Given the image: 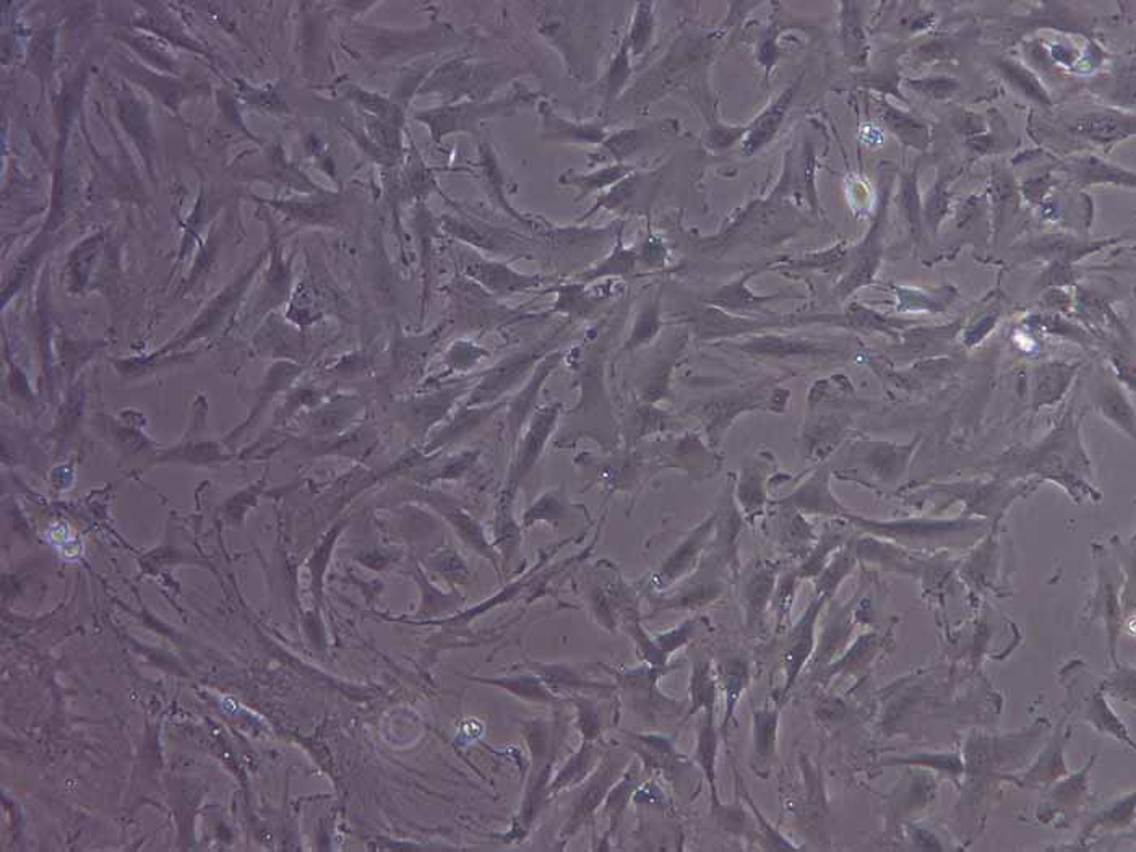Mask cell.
<instances>
[{"label": "cell", "instance_id": "1", "mask_svg": "<svg viewBox=\"0 0 1136 852\" xmlns=\"http://www.w3.org/2000/svg\"><path fill=\"white\" fill-rule=\"evenodd\" d=\"M521 103H526V99L517 95V93H513L508 98L489 101V103L479 101V103L447 104L442 108L419 111L414 114V119L427 125L434 142L439 143L442 138L450 134H458V132L474 134L478 130L479 122L486 121V119H491L494 116L510 114L518 106H521Z\"/></svg>", "mask_w": 1136, "mask_h": 852}, {"label": "cell", "instance_id": "2", "mask_svg": "<svg viewBox=\"0 0 1136 852\" xmlns=\"http://www.w3.org/2000/svg\"><path fill=\"white\" fill-rule=\"evenodd\" d=\"M502 80L499 67L481 62L452 61L442 65L426 85L421 93H437L458 99L461 96H484L489 88L495 87Z\"/></svg>", "mask_w": 1136, "mask_h": 852}, {"label": "cell", "instance_id": "3", "mask_svg": "<svg viewBox=\"0 0 1136 852\" xmlns=\"http://www.w3.org/2000/svg\"><path fill=\"white\" fill-rule=\"evenodd\" d=\"M465 272L471 280L481 284L482 288H486L497 297L523 293L536 288L543 281L539 276L521 275L504 263L491 262L479 257H470V260H466Z\"/></svg>", "mask_w": 1136, "mask_h": 852}, {"label": "cell", "instance_id": "4", "mask_svg": "<svg viewBox=\"0 0 1136 852\" xmlns=\"http://www.w3.org/2000/svg\"><path fill=\"white\" fill-rule=\"evenodd\" d=\"M538 358V349H533V351H526V353L517 354V356L508 358L507 361L500 362L499 366H495L489 374L484 375V379L479 382L478 387L474 388L468 406L494 403L497 398L507 393L513 385H517L521 375L526 374Z\"/></svg>", "mask_w": 1136, "mask_h": 852}, {"label": "cell", "instance_id": "5", "mask_svg": "<svg viewBox=\"0 0 1136 852\" xmlns=\"http://www.w3.org/2000/svg\"><path fill=\"white\" fill-rule=\"evenodd\" d=\"M716 518L710 517L708 520L703 521L702 525L698 526L697 530L689 534V538H685L684 543L677 547L676 551L672 552L671 557L666 560V564L661 568L658 573V588L664 590L669 586L674 585L679 578L685 577L687 573L692 572L695 565H697L702 552L705 551L706 543L710 541V536L713 534L715 528Z\"/></svg>", "mask_w": 1136, "mask_h": 852}, {"label": "cell", "instance_id": "6", "mask_svg": "<svg viewBox=\"0 0 1136 852\" xmlns=\"http://www.w3.org/2000/svg\"><path fill=\"white\" fill-rule=\"evenodd\" d=\"M716 676H718L719 690L724 693V705H726L724 706L723 723L719 726V734L726 741L732 719L736 715L737 705L741 702L742 695L750 684L749 661L741 658V656L723 659L716 666Z\"/></svg>", "mask_w": 1136, "mask_h": 852}, {"label": "cell", "instance_id": "7", "mask_svg": "<svg viewBox=\"0 0 1136 852\" xmlns=\"http://www.w3.org/2000/svg\"><path fill=\"white\" fill-rule=\"evenodd\" d=\"M719 728L716 726V718L703 715L700 723L697 726V742H695V750H693V762L702 770L705 776L706 784L710 788L711 794V812L718 810L723 802L718 796V750H719Z\"/></svg>", "mask_w": 1136, "mask_h": 852}, {"label": "cell", "instance_id": "8", "mask_svg": "<svg viewBox=\"0 0 1136 852\" xmlns=\"http://www.w3.org/2000/svg\"><path fill=\"white\" fill-rule=\"evenodd\" d=\"M818 609H820V604L809 607V611L805 612V616L802 617L801 622L791 633L788 650L784 651V672H786L784 692L791 689L792 684L796 682L797 676H799V672L802 671V667L809 661L810 655L814 651V630Z\"/></svg>", "mask_w": 1136, "mask_h": 852}, {"label": "cell", "instance_id": "9", "mask_svg": "<svg viewBox=\"0 0 1136 852\" xmlns=\"http://www.w3.org/2000/svg\"><path fill=\"white\" fill-rule=\"evenodd\" d=\"M690 708L685 718H692L698 711L703 715L716 718V708L719 700L718 676L716 667L710 659L697 658L692 663L689 682Z\"/></svg>", "mask_w": 1136, "mask_h": 852}, {"label": "cell", "instance_id": "10", "mask_svg": "<svg viewBox=\"0 0 1136 852\" xmlns=\"http://www.w3.org/2000/svg\"><path fill=\"white\" fill-rule=\"evenodd\" d=\"M444 228L448 233L457 236L461 241L470 242L473 246L481 247L484 250H491V252H510V242L505 241L504 236L495 231L491 226L484 223H476V221L468 220V218H455V216H445Z\"/></svg>", "mask_w": 1136, "mask_h": 852}, {"label": "cell", "instance_id": "11", "mask_svg": "<svg viewBox=\"0 0 1136 852\" xmlns=\"http://www.w3.org/2000/svg\"><path fill=\"white\" fill-rule=\"evenodd\" d=\"M458 390H447L444 393H437V395L426 396L421 400H416L409 405L408 418L409 426L414 427L416 431L426 432L432 424L444 418V414L448 413V409L452 408L453 401L458 398Z\"/></svg>", "mask_w": 1136, "mask_h": 852}, {"label": "cell", "instance_id": "12", "mask_svg": "<svg viewBox=\"0 0 1136 852\" xmlns=\"http://www.w3.org/2000/svg\"><path fill=\"white\" fill-rule=\"evenodd\" d=\"M557 414H559L557 408H546L536 414L530 431L526 434L523 445H521L520 461H518V468L521 471L528 470L543 452L547 437L556 424Z\"/></svg>", "mask_w": 1136, "mask_h": 852}, {"label": "cell", "instance_id": "13", "mask_svg": "<svg viewBox=\"0 0 1136 852\" xmlns=\"http://www.w3.org/2000/svg\"><path fill=\"white\" fill-rule=\"evenodd\" d=\"M773 588V577L766 570H757L744 586V606L749 627L762 624L763 612Z\"/></svg>", "mask_w": 1136, "mask_h": 852}, {"label": "cell", "instance_id": "14", "mask_svg": "<svg viewBox=\"0 0 1136 852\" xmlns=\"http://www.w3.org/2000/svg\"><path fill=\"white\" fill-rule=\"evenodd\" d=\"M779 713L776 710L755 711L754 752L760 762H766L775 754L776 732H778Z\"/></svg>", "mask_w": 1136, "mask_h": 852}, {"label": "cell", "instance_id": "15", "mask_svg": "<svg viewBox=\"0 0 1136 852\" xmlns=\"http://www.w3.org/2000/svg\"><path fill=\"white\" fill-rule=\"evenodd\" d=\"M640 742H642L643 760L650 770L671 771L676 768L680 755L669 739L650 734L640 737Z\"/></svg>", "mask_w": 1136, "mask_h": 852}, {"label": "cell", "instance_id": "16", "mask_svg": "<svg viewBox=\"0 0 1136 852\" xmlns=\"http://www.w3.org/2000/svg\"><path fill=\"white\" fill-rule=\"evenodd\" d=\"M484 419H486V411H484V409H470V411L465 409V411L458 413L457 416L453 418V421L445 426V429H442L439 434L435 435L434 444L445 445L448 444V442H453V439H457L460 435L470 432L471 429H474V426L481 424Z\"/></svg>", "mask_w": 1136, "mask_h": 852}, {"label": "cell", "instance_id": "17", "mask_svg": "<svg viewBox=\"0 0 1136 852\" xmlns=\"http://www.w3.org/2000/svg\"><path fill=\"white\" fill-rule=\"evenodd\" d=\"M695 632H697L695 620H685L684 624L677 625L676 629L669 630V632L659 633L658 637L653 638V640H655L659 653L667 661L672 653H676L677 650L692 642Z\"/></svg>", "mask_w": 1136, "mask_h": 852}, {"label": "cell", "instance_id": "18", "mask_svg": "<svg viewBox=\"0 0 1136 852\" xmlns=\"http://www.w3.org/2000/svg\"><path fill=\"white\" fill-rule=\"evenodd\" d=\"M1081 132H1085L1088 137L1096 138V140H1114L1125 134V125L1120 124L1117 119L1112 117H1091L1086 121L1081 122Z\"/></svg>", "mask_w": 1136, "mask_h": 852}, {"label": "cell", "instance_id": "19", "mask_svg": "<svg viewBox=\"0 0 1136 852\" xmlns=\"http://www.w3.org/2000/svg\"><path fill=\"white\" fill-rule=\"evenodd\" d=\"M875 648H877V638H861V640L848 651V655L841 659V663L836 666V669H838V671H841V669L848 672L854 671V669H857V667L865 663V659H869V656L872 655V651H874Z\"/></svg>", "mask_w": 1136, "mask_h": 852}, {"label": "cell", "instance_id": "20", "mask_svg": "<svg viewBox=\"0 0 1136 852\" xmlns=\"http://www.w3.org/2000/svg\"><path fill=\"white\" fill-rule=\"evenodd\" d=\"M786 101H788V98L781 99V101L776 104L775 108L771 109V111L763 117L762 122H760V127L755 130L749 140L750 145H754V148H758L760 145H763V143H766L770 135H773L776 127H778L779 121H781V117H783L784 108H786V104H788Z\"/></svg>", "mask_w": 1136, "mask_h": 852}, {"label": "cell", "instance_id": "21", "mask_svg": "<svg viewBox=\"0 0 1136 852\" xmlns=\"http://www.w3.org/2000/svg\"><path fill=\"white\" fill-rule=\"evenodd\" d=\"M624 174L625 169L617 166V168L599 171V173L593 174V176L578 177V179H575V184L580 186L583 192H588V190L601 189V187L607 186V184H612V182L617 181V179H620Z\"/></svg>", "mask_w": 1136, "mask_h": 852}]
</instances>
